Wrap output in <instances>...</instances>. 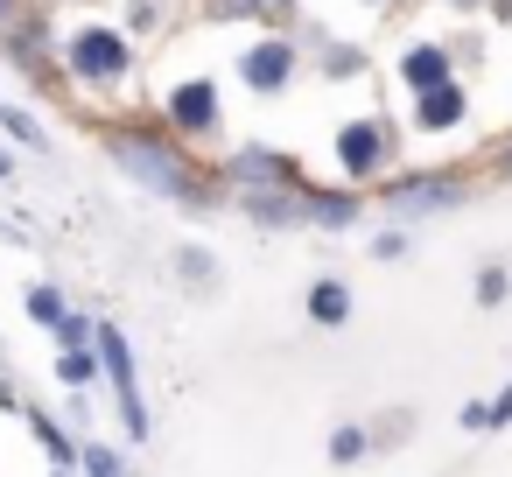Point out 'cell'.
<instances>
[{
  "label": "cell",
  "mask_w": 512,
  "mask_h": 477,
  "mask_svg": "<svg viewBox=\"0 0 512 477\" xmlns=\"http://www.w3.org/2000/svg\"><path fill=\"white\" fill-rule=\"evenodd\" d=\"M99 358H106V372H113V393H120L127 435H148V400H141V386H134V351H127V337H120L113 323H99Z\"/></svg>",
  "instance_id": "1"
},
{
  "label": "cell",
  "mask_w": 512,
  "mask_h": 477,
  "mask_svg": "<svg viewBox=\"0 0 512 477\" xmlns=\"http://www.w3.org/2000/svg\"><path fill=\"white\" fill-rule=\"evenodd\" d=\"M120 162H127L148 190H162V197H190V169H183V155H169V148H155V141H120Z\"/></svg>",
  "instance_id": "2"
},
{
  "label": "cell",
  "mask_w": 512,
  "mask_h": 477,
  "mask_svg": "<svg viewBox=\"0 0 512 477\" xmlns=\"http://www.w3.org/2000/svg\"><path fill=\"white\" fill-rule=\"evenodd\" d=\"M71 71H78V78H120V71H127V36L85 29V36L71 43Z\"/></svg>",
  "instance_id": "3"
},
{
  "label": "cell",
  "mask_w": 512,
  "mask_h": 477,
  "mask_svg": "<svg viewBox=\"0 0 512 477\" xmlns=\"http://www.w3.org/2000/svg\"><path fill=\"white\" fill-rule=\"evenodd\" d=\"M169 120H176L183 134H204V127H218V85H211V78H190V85H176V92H169Z\"/></svg>",
  "instance_id": "4"
},
{
  "label": "cell",
  "mask_w": 512,
  "mask_h": 477,
  "mask_svg": "<svg viewBox=\"0 0 512 477\" xmlns=\"http://www.w3.org/2000/svg\"><path fill=\"white\" fill-rule=\"evenodd\" d=\"M288 78H295V43L274 36V43H253V50H246V85H253V92H281Z\"/></svg>",
  "instance_id": "5"
},
{
  "label": "cell",
  "mask_w": 512,
  "mask_h": 477,
  "mask_svg": "<svg viewBox=\"0 0 512 477\" xmlns=\"http://www.w3.org/2000/svg\"><path fill=\"white\" fill-rule=\"evenodd\" d=\"M337 155H344V169H351V176H372V169H379V155H386V127H379V120L344 127V134H337Z\"/></svg>",
  "instance_id": "6"
},
{
  "label": "cell",
  "mask_w": 512,
  "mask_h": 477,
  "mask_svg": "<svg viewBox=\"0 0 512 477\" xmlns=\"http://www.w3.org/2000/svg\"><path fill=\"white\" fill-rule=\"evenodd\" d=\"M386 204H393V211H449V204H463V183H442V176L400 183V190H386Z\"/></svg>",
  "instance_id": "7"
},
{
  "label": "cell",
  "mask_w": 512,
  "mask_h": 477,
  "mask_svg": "<svg viewBox=\"0 0 512 477\" xmlns=\"http://www.w3.org/2000/svg\"><path fill=\"white\" fill-rule=\"evenodd\" d=\"M400 78H407L414 92H442V85H456V78H449V50H435V43H421V50H407V64H400Z\"/></svg>",
  "instance_id": "8"
},
{
  "label": "cell",
  "mask_w": 512,
  "mask_h": 477,
  "mask_svg": "<svg viewBox=\"0 0 512 477\" xmlns=\"http://www.w3.org/2000/svg\"><path fill=\"white\" fill-rule=\"evenodd\" d=\"M463 113H470V99H463V85H442V92H421V127H428V134H449V127H463Z\"/></svg>",
  "instance_id": "9"
},
{
  "label": "cell",
  "mask_w": 512,
  "mask_h": 477,
  "mask_svg": "<svg viewBox=\"0 0 512 477\" xmlns=\"http://www.w3.org/2000/svg\"><path fill=\"white\" fill-rule=\"evenodd\" d=\"M246 211H253L260 225H302V218H309V204H295L281 183H274V190H253V197H246Z\"/></svg>",
  "instance_id": "10"
},
{
  "label": "cell",
  "mask_w": 512,
  "mask_h": 477,
  "mask_svg": "<svg viewBox=\"0 0 512 477\" xmlns=\"http://www.w3.org/2000/svg\"><path fill=\"white\" fill-rule=\"evenodd\" d=\"M29 428H36V442L50 449V463H57V470H71V463H85V449H78V442H71V435H64V428H57L50 414H29Z\"/></svg>",
  "instance_id": "11"
},
{
  "label": "cell",
  "mask_w": 512,
  "mask_h": 477,
  "mask_svg": "<svg viewBox=\"0 0 512 477\" xmlns=\"http://www.w3.org/2000/svg\"><path fill=\"white\" fill-rule=\"evenodd\" d=\"M232 176H239V183H253V190H267V183H288V169H281L274 155H260V148H246V155L232 162Z\"/></svg>",
  "instance_id": "12"
},
{
  "label": "cell",
  "mask_w": 512,
  "mask_h": 477,
  "mask_svg": "<svg viewBox=\"0 0 512 477\" xmlns=\"http://www.w3.org/2000/svg\"><path fill=\"white\" fill-rule=\"evenodd\" d=\"M309 316H316V323H344V316H351L344 281H316V288H309Z\"/></svg>",
  "instance_id": "13"
},
{
  "label": "cell",
  "mask_w": 512,
  "mask_h": 477,
  "mask_svg": "<svg viewBox=\"0 0 512 477\" xmlns=\"http://www.w3.org/2000/svg\"><path fill=\"white\" fill-rule=\"evenodd\" d=\"M29 316L50 323V330H64V295L57 288H29Z\"/></svg>",
  "instance_id": "14"
},
{
  "label": "cell",
  "mask_w": 512,
  "mask_h": 477,
  "mask_svg": "<svg viewBox=\"0 0 512 477\" xmlns=\"http://www.w3.org/2000/svg\"><path fill=\"white\" fill-rule=\"evenodd\" d=\"M309 218H316V225H351V218H358V204H351V197H316V204H309Z\"/></svg>",
  "instance_id": "15"
},
{
  "label": "cell",
  "mask_w": 512,
  "mask_h": 477,
  "mask_svg": "<svg viewBox=\"0 0 512 477\" xmlns=\"http://www.w3.org/2000/svg\"><path fill=\"white\" fill-rule=\"evenodd\" d=\"M0 127H8V134H15L22 148H43V127H36L29 113H15V106H0Z\"/></svg>",
  "instance_id": "16"
},
{
  "label": "cell",
  "mask_w": 512,
  "mask_h": 477,
  "mask_svg": "<svg viewBox=\"0 0 512 477\" xmlns=\"http://www.w3.org/2000/svg\"><path fill=\"white\" fill-rule=\"evenodd\" d=\"M295 0H218V15H288Z\"/></svg>",
  "instance_id": "17"
},
{
  "label": "cell",
  "mask_w": 512,
  "mask_h": 477,
  "mask_svg": "<svg viewBox=\"0 0 512 477\" xmlns=\"http://www.w3.org/2000/svg\"><path fill=\"white\" fill-rule=\"evenodd\" d=\"M176 267H183L190 281H218V260H211V253H197V246H183V253H176Z\"/></svg>",
  "instance_id": "18"
},
{
  "label": "cell",
  "mask_w": 512,
  "mask_h": 477,
  "mask_svg": "<svg viewBox=\"0 0 512 477\" xmlns=\"http://www.w3.org/2000/svg\"><path fill=\"white\" fill-rule=\"evenodd\" d=\"M505 288H512V281H505V267H484V274H477V302H484V309H498V302H505Z\"/></svg>",
  "instance_id": "19"
},
{
  "label": "cell",
  "mask_w": 512,
  "mask_h": 477,
  "mask_svg": "<svg viewBox=\"0 0 512 477\" xmlns=\"http://www.w3.org/2000/svg\"><path fill=\"white\" fill-rule=\"evenodd\" d=\"M330 456H337V463H358V456H365V428H337V435H330Z\"/></svg>",
  "instance_id": "20"
},
{
  "label": "cell",
  "mask_w": 512,
  "mask_h": 477,
  "mask_svg": "<svg viewBox=\"0 0 512 477\" xmlns=\"http://www.w3.org/2000/svg\"><path fill=\"white\" fill-rule=\"evenodd\" d=\"M85 477H120V449L92 442V449H85Z\"/></svg>",
  "instance_id": "21"
},
{
  "label": "cell",
  "mask_w": 512,
  "mask_h": 477,
  "mask_svg": "<svg viewBox=\"0 0 512 477\" xmlns=\"http://www.w3.org/2000/svg\"><path fill=\"white\" fill-rule=\"evenodd\" d=\"M64 379L85 386V379H92V351H64Z\"/></svg>",
  "instance_id": "22"
},
{
  "label": "cell",
  "mask_w": 512,
  "mask_h": 477,
  "mask_svg": "<svg viewBox=\"0 0 512 477\" xmlns=\"http://www.w3.org/2000/svg\"><path fill=\"white\" fill-rule=\"evenodd\" d=\"M400 253H407L400 232H379V239H372V260H400Z\"/></svg>",
  "instance_id": "23"
},
{
  "label": "cell",
  "mask_w": 512,
  "mask_h": 477,
  "mask_svg": "<svg viewBox=\"0 0 512 477\" xmlns=\"http://www.w3.org/2000/svg\"><path fill=\"white\" fill-rule=\"evenodd\" d=\"M85 337H99V330H92L85 316H64V344H71V351H85Z\"/></svg>",
  "instance_id": "24"
},
{
  "label": "cell",
  "mask_w": 512,
  "mask_h": 477,
  "mask_svg": "<svg viewBox=\"0 0 512 477\" xmlns=\"http://www.w3.org/2000/svg\"><path fill=\"white\" fill-rule=\"evenodd\" d=\"M491 421H512V386H505V393L491 400Z\"/></svg>",
  "instance_id": "25"
},
{
  "label": "cell",
  "mask_w": 512,
  "mask_h": 477,
  "mask_svg": "<svg viewBox=\"0 0 512 477\" xmlns=\"http://www.w3.org/2000/svg\"><path fill=\"white\" fill-rule=\"evenodd\" d=\"M0 183H15V155L8 148H0Z\"/></svg>",
  "instance_id": "26"
},
{
  "label": "cell",
  "mask_w": 512,
  "mask_h": 477,
  "mask_svg": "<svg viewBox=\"0 0 512 477\" xmlns=\"http://www.w3.org/2000/svg\"><path fill=\"white\" fill-rule=\"evenodd\" d=\"M0 15H8V0H0Z\"/></svg>",
  "instance_id": "27"
},
{
  "label": "cell",
  "mask_w": 512,
  "mask_h": 477,
  "mask_svg": "<svg viewBox=\"0 0 512 477\" xmlns=\"http://www.w3.org/2000/svg\"><path fill=\"white\" fill-rule=\"evenodd\" d=\"M456 8H470V0H456Z\"/></svg>",
  "instance_id": "28"
}]
</instances>
